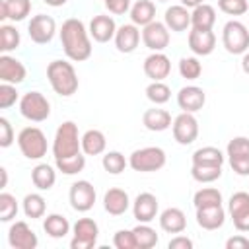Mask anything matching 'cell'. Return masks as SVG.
Returning <instances> with one entry per match:
<instances>
[{
	"label": "cell",
	"instance_id": "obj_1",
	"mask_svg": "<svg viewBox=\"0 0 249 249\" xmlns=\"http://www.w3.org/2000/svg\"><path fill=\"white\" fill-rule=\"evenodd\" d=\"M60 35V45L64 54L74 60V62H84L91 56V35L89 29H86L84 21L78 18H68L66 21H62V27L58 31Z\"/></svg>",
	"mask_w": 249,
	"mask_h": 249
},
{
	"label": "cell",
	"instance_id": "obj_2",
	"mask_svg": "<svg viewBox=\"0 0 249 249\" xmlns=\"http://www.w3.org/2000/svg\"><path fill=\"white\" fill-rule=\"evenodd\" d=\"M47 80L54 93L60 97H70L78 91V74L72 66V62L66 60H53L47 66Z\"/></svg>",
	"mask_w": 249,
	"mask_h": 249
},
{
	"label": "cell",
	"instance_id": "obj_3",
	"mask_svg": "<svg viewBox=\"0 0 249 249\" xmlns=\"http://www.w3.org/2000/svg\"><path fill=\"white\" fill-rule=\"evenodd\" d=\"M78 154H82V136L78 132V124L74 121H64L54 132L53 156L54 160H64Z\"/></svg>",
	"mask_w": 249,
	"mask_h": 249
},
{
	"label": "cell",
	"instance_id": "obj_4",
	"mask_svg": "<svg viewBox=\"0 0 249 249\" xmlns=\"http://www.w3.org/2000/svg\"><path fill=\"white\" fill-rule=\"evenodd\" d=\"M165 161H167V156L160 146H146V148L134 150L128 158V165L138 173L160 171L165 165Z\"/></svg>",
	"mask_w": 249,
	"mask_h": 249
},
{
	"label": "cell",
	"instance_id": "obj_5",
	"mask_svg": "<svg viewBox=\"0 0 249 249\" xmlns=\"http://www.w3.org/2000/svg\"><path fill=\"white\" fill-rule=\"evenodd\" d=\"M18 146L27 160H41L43 156H47V148H49L45 132L37 126L21 128L18 134Z\"/></svg>",
	"mask_w": 249,
	"mask_h": 249
},
{
	"label": "cell",
	"instance_id": "obj_6",
	"mask_svg": "<svg viewBox=\"0 0 249 249\" xmlns=\"http://www.w3.org/2000/svg\"><path fill=\"white\" fill-rule=\"evenodd\" d=\"M19 113L31 123H43L51 115V103L41 91H27L19 97Z\"/></svg>",
	"mask_w": 249,
	"mask_h": 249
},
{
	"label": "cell",
	"instance_id": "obj_7",
	"mask_svg": "<svg viewBox=\"0 0 249 249\" xmlns=\"http://www.w3.org/2000/svg\"><path fill=\"white\" fill-rule=\"evenodd\" d=\"M222 45L230 54H243L249 51V29L237 19H230L222 29Z\"/></svg>",
	"mask_w": 249,
	"mask_h": 249
},
{
	"label": "cell",
	"instance_id": "obj_8",
	"mask_svg": "<svg viewBox=\"0 0 249 249\" xmlns=\"http://www.w3.org/2000/svg\"><path fill=\"white\" fill-rule=\"evenodd\" d=\"M99 237V226L91 218H78L72 226V249H91L95 247Z\"/></svg>",
	"mask_w": 249,
	"mask_h": 249
},
{
	"label": "cell",
	"instance_id": "obj_9",
	"mask_svg": "<svg viewBox=\"0 0 249 249\" xmlns=\"http://www.w3.org/2000/svg\"><path fill=\"white\" fill-rule=\"evenodd\" d=\"M95 187L86 181V179H80L76 183H72L70 187V193H68V198H70V206L76 210V212H88L93 208L95 204Z\"/></svg>",
	"mask_w": 249,
	"mask_h": 249
},
{
	"label": "cell",
	"instance_id": "obj_10",
	"mask_svg": "<svg viewBox=\"0 0 249 249\" xmlns=\"http://www.w3.org/2000/svg\"><path fill=\"white\" fill-rule=\"evenodd\" d=\"M27 33H29V39L37 45H47L53 41L54 33H56V21L47 16V14H37L29 19L27 23Z\"/></svg>",
	"mask_w": 249,
	"mask_h": 249
},
{
	"label": "cell",
	"instance_id": "obj_11",
	"mask_svg": "<svg viewBox=\"0 0 249 249\" xmlns=\"http://www.w3.org/2000/svg\"><path fill=\"white\" fill-rule=\"evenodd\" d=\"M171 130H173V138L183 144V146H189L196 140L198 136V121L195 117V113H181L173 119L171 123Z\"/></svg>",
	"mask_w": 249,
	"mask_h": 249
},
{
	"label": "cell",
	"instance_id": "obj_12",
	"mask_svg": "<svg viewBox=\"0 0 249 249\" xmlns=\"http://www.w3.org/2000/svg\"><path fill=\"white\" fill-rule=\"evenodd\" d=\"M228 212L237 231H249V193L237 191L230 196Z\"/></svg>",
	"mask_w": 249,
	"mask_h": 249
},
{
	"label": "cell",
	"instance_id": "obj_13",
	"mask_svg": "<svg viewBox=\"0 0 249 249\" xmlns=\"http://www.w3.org/2000/svg\"><path fill=\"white\" fill-rule=\"evenodd\" d=\"M142 43L152 53H163V49L169 45V27L163 21H152L142 27Z\"/></svg>",
	"mask_w": 249,
	"mask_h": 249
},
{
	"label": "cell",
	"instance_id": "obj_14",
	"mask_svg": "<svg viewBox=\"0 0 249 249\" xmlns=\"http://www.w3.org/2000/svg\"><path fill=\"white\" fill-rule=\"evenodd\" d=\"M8 243L14 249H35L39 245V239L35 235V231L27 226V222L19 220L14 222L8 230Z\"/></svg>",
	"mask_w": 249,
	"mask_h": 249
},
{
	"label": "cell",
	"instance_id": "obj_15",
	"mask_svg": "<svg viewBox=\"0 0 249 249\" xmlns=\"http://www.w3.org/2000/svg\"><path fill=\"white\" fill-rule=\"evenodd\" d=\"M142 68H144V74L152 82H163L171 72V60L163 53H152L144 58Z\"/></svg>",
	"mask_w": 249,
	"mask_h": 249
},
{
	"label": "cell",
	"instance_id": "obj_16",
	"mask_svg": "<svg viewBox=\"0 0 249 249\" xmlns=\"http://www.w3.org/2000/svg\"><path fill=\"white\" fill-rule=\"evenodd\" d=\"M206 103V93L198 86H185L177 93V105L185 113H196L204 107Z\"/></svg>",
	"mask_w": 249,
	"mask_h": 249
},
{
	"label": "cell",
	"instance_id": "obj_17",
	"mask_svg": "<svg viewBox=\"0 0 249 249\" xmlns=\"http://www.w3.org/2000/svg\"><path fill=\"white\" fill-rule=\"evenodd\" d=\"M158 208H160L158 198H156V195H152V193H140V195L134 198V202H132V214H134V218H136L138 222H142V224H150L152 220H156Z\"/></svg>",
	"mask_w": 249,
	"mask_h": 249
},
{
	"label": "cell",
	"instance_id": "obj_18",
	"mask_svg": "<svg viewBox=\"0 0 249 249\" xmlns=\"http://www.w3.org/2000/svg\"><path fill=\"white\" fill-rule=\"evenodd\" d=\"M140 37H142V33H140V29H138V25H134V23H124V25L117 27V33H115V47H117L119 53H124V54L134 53L136 47H138V43H140Z\"/></svg>",
	"mask_w": 249,
	"mask_h": 249
},
{
	"label": "cell",
	"instance_id": "obj_19",
	"mask_svg": "<svg viewBox=\"0 0 249 249\" xmlns=\"http://www.w3.org/2000/svg\"><path fill=\"white\" fill-rule=\"evenodd\" d=\"M216 47V35L212 29H191L189 31V49L196 56H208Z\"/></svg>",
	"mask_w": 249,
	"mask_h": 249
},
{
	"label": "cell",
	"instance_id": "obj_20",
	"mask_svg": "<svg viewBox=\"0 0 249 249\" xmlns=\"http://www.w3.org/2000/svg\"><path fill=\"white\" fill-rule=\"evenodd\" d=\"M115 33H117V23L111 16L99 14L93 16V19L89 21V35L97 43H109L111 39H115Z\"/></svg>",
	"mask_w": 249,
	"mask_h": 249
},
{
	"label": "cell",
	"instance_id": "obj_21",
	"mask_svg": "<svg viewBox=\"0 0 249 249\" xmlns=\"http://www.w3.org/2000/svg\"><path fill=\"white\" fill-rule=\"evenodd\" d=\"M27 76V70L23 66V62H19L18 58L10 56V54H2L0 56V80L6 84H21Z\"/></svg>",
	"mask_w": 249,
	"mask_h": 249
},
{
	"label": "cell",
	"instance_id": "obj_22",
	"mask_svg": "<svg viewBox=\"0 0 249 249\" xmlns=\"http://www.w3.org/2000/svg\"><path fill=\"white\" fill-rule=\"evenodd\" d=\"M226 222V210L222 204H212V206H200L196 208V224L202 230H218Z\"/></svg>",
	"mask_w": 249,
	"mask_h": 249
},
{
	"label": "cell",
	"instance_id": "obj_23",
	"mask_svg": "<svg viewBox=\"0 0 249 249\" xmlns=\"http://www.w3.org/2000/svg\"><path fill=\"white\" fill-rule=\"evenodd\" d=\"M128 206H130L128 193L123 191V189H119V187H113V189H109L103 195V208L111 216H123L128 210Z\"/></svg>",
	"mask_w": 249,
	"mask_h": 249
},
{
	"label": "cell",
	"instance_id": "obj_24",
	"mask_svg": "<svg viewBox=\"0 0 249 249\" xmlns=\"http://www.w3.org/2000/svg\"><path fill=\"white\" fill-rule=\"evenodd\" d=\"M163 23L169 27V31H175V33L187 31L191 27V12H189V8H185L183 4L169 6L165 10Z\"/></svg>",
	"mask_w": 249,
	"mask_h": 249
},
{
	"label": "cell",
	"instance_id": "obj_25",
	"mask_svg": "<svg viewBox=\"0 0 249 249\" xmlns=\"http://www.w3.org/2000/svg\"><path fill=\"white\" fill-rule=\"evenodd\" d=\"M160 228L167 233H181L187 228V216L181 208L169 206L160 214Z\"/></svg>",
	"mask_w": 249,
	"mask_h": 249
},
{
	"label": "cell",
	"instance_id": "obj_26",
	"mask_svg": "<svg viewBox=\"0 0 249 249\" xmlns=\"http://www.w3.org/2000/svg\"><path fill=\"white\" fill-rule=\"evenodd\" d=\"M31 12V0H2L0 4V19L23 21Z\"/></svg>",
	"mask_w": 249,
	"mask_h": 249
},
{
	"label": "cell",
	"instance_id": "obj_27",
	"mask_svg": "<svg viewBox=\"0 0 249 249\" xmlns=\"http://www.w3.org/2000/svg\"><path fill=\"white\" fill-rule=\"evenodd\" d=\"M142 124L152 132H161L171 126V113L160 107L146 109L142 115Z\"/></svg>",
	"mask_w": 249,
	"mask_h": 249
},
{
	"label": "cell",
	"instance_id": "obj_28",
	"mask_svg": "<svg viewBox=\"0 0 249 249\" xmlns=\"http://www.w3.org/2000/svg\"><path fill=\"white\" fill-rule=\"evenodd\" d=\"M128 14H130V21L134 25L144 27L156 19V4L152 0H136L130 6Z\"/></svg>",
	"mask_w": 249,
	"mask_h": 249
},
{
	"label": "cell",
	"instance_id": "obj_29",
	"mask_svg": "<svg viewBox=\"0 0 249 249\" xmlns=\"http://www.w3.org/2000/svg\"><path fill=\"white\" fill-rule=\"evenodd\" d=\"M105 148H107V138L101 130L89 128L82 134V152L86 156H99L105 152Z\"/></svg>",
	"mask_w": 249,
	"mask_h": 249
},
{
	"label": "cell",
	"instance_id": "obj_30",
	"mask_svg": "<svg viewBox=\"0 0 249 249\" xmlns=\"http://www.w3.org/2000/svg\"><path fill=\"white\" fill-rule=\"evenodd\" d=\"M31 181L39 191H49L56 183V171L49 163H37L31 169Z\"/></svg>",
	"mask_w": 249,
	"mask_h": 249
},
{
	"label": "cell",
	"instance_id": "obj_31",
	"mask_svg": "<svg viewBox=\"0 0 249 249\" xmlns=\"http://www.w3.org/2000/svg\"><path fill=\"white\" fill-rule=\"evenodd\" d=\"M216 23V10L210 4H200L191 12V27L195 29H212Z\"/></svg>",
	"mask_w": 249,
	"mask_h": 249
},
{
	"label": "cell",
	"instance_id": "obj_32",
	"mask_svg": "<svg viewBox=\"0 0 249 249\" xmlns=\"http://www.w3.org/2000/svg\"><path fill=\"white\" fill-rule=\"evenodd\" d=\"M43 230L47 235L60 239L70 233V222L62 214H47V218L43 220Z\"/></svg>",
	"mask_w": 249,
	"mask_h": 249
},
{
	"label": "cell",
	"instance_id": "obj_33",
	"mask_svg": "<svg viewBox=\"0 0 249 249\" xmlns=\"http://www.w3.org/2000/svg\"><path fill=\"white\" fill-rule=\"evenodd\" d=\"M193 165H224L226 156L214 146H202L193 154Z\"/></svg>",
	"mask_w": 249,
	"mask_h": 249
},
{
	"label": "cell",
	"instance_id": "obj_34",
	"mask_svg": "<svg viewBox=\"0 0 249 249\" xmlns=\"http://www.w3.org/2000/svg\"><path fill=\"white\" fill-rule=\"evenodd\" d=\"M21 204H23V214H25L27 218L35 220V218H43V216H45L47 202H45V198H43L39 193H29V195H25V198H23Z\"/></svg>",
	"mask_w": 249,
	"mask_h": 249
},
{
	"label": "cell",
	"instance_id": "obj_35",
	"mask_svg": "<svg viewBox=\"0 0 249 249\" xmlns=\"http://www.w3.org/2000/svg\"><path fill=\"white\" fill-rule=\"evenodd\" d=\"M132 231H134V237H136L138 249H152V247H156V245H158V241H160V237H158L156 230H154V228H150L148 224L138 222V226H136V228H132Z\"/></svg>",
	"mask_w": 249,
	"mask_h": 249
},
{
	"label": "cell",
	"instance_id": "obj_36",
	"mask_svg": "<svg viewBox=\"0 0 249 249\" xmlns=\"http://www.w3.org/2000/svg\"><path fill=\"white\" fill-rule=\"evenodd\" d=\"M19 41H21V35L14 25H8V23L0 25V51L4 54H8L10 51L18 49Z\"/></svg>",
	"mask_w": 249,
	"mask_h": 249
},
{
	"label": "cell",
	"instance_id": "obj_37",
	"mask_svg": "<svg viewBox=\"0 0 249 249\" xmlns=\"http://www.w3.org/2000/svg\"><path fill=\"white\" fill-rule=\"evenodd\" d=\"M101 165H103V169H105L107 173H111V175H119V173H123L124 167L128 165V160H126L121 152L111 150V152H107V154L103 156Z\"/></svg>",
	"mask_w": 249,
	"mask_h": 249
},
{
	"label": "cell",
	"instance_id": "obj_38",
	"mask_svg": "<svg viewBox=\"0 0 249 249\" xmlns=\"http://www.w3.org/2000/svg\"><path fill=\"white\" fill-rule=\"evenodd\" d=\"M191 175L198 183H214L222 177V165H193Z\"/></svg>",
	"mask_w": 249,
	"mask_h": 249
},
{
	"label": "cell",
	"instance_id": "obj_39",
	"mask_svg": "<svg viewBox=\"0 0 249 249\" xmlns=\"http://www.w3.org/2000/svg\"><path fill=\"white\" fill-rule=\"evenodd\" d=\"M193 204L195 208H200V206H212V204H222V193L214 187H204V189H198L193 196Z\"/></svg>",
	"mask_w": 249,
	"mask_h": 249
},
{
	"label": "cell",
	"instance_id": "obj_40",
	"mask_svg": "<svg viewBox=\"0 0 249 249\" xmlns=\"http://www.w3.org/2000/svg\"><path fill=\"white\" fill-rule=\"evenodd\" d=\"M146 97H148L154 105H163V103L169 101L171 89H169V86H167L165 82H152V84H148V88H146Z\"/></svg>",
	"mask_w": 249,
	"mask_h": 249
},
{
	"label": "cell",
	"instance_id": "obj_41",
	"mask_svg": "<svg viewBox=\"0 0 249 249\" xmlns=\"http://www.w3.org/2000/svg\"><path fill=\"white\" fill-rule=\"evenodd\" d=\"M54 165L60 173L64 175H76L80 171H84L86 167V156L84 154H78L74 158H64V160H54Z\"/></svg>",
	"mask_w": 249,
	"mask_h": 249
},
{
	"label": "cell",
	"instance_id": "obj_42",
	"mask_svg": "<svg viewBox=\"0 0 249 249\" xmlns=\"http://www.w3.org/2000/svg\"><path fill=\"white\" fill-rule=\"evenodd\" d=\"M179 74L185 80H196L202 74V64L198 62L196 56H183L179 60Z\"/></svg>",
	"mask_w": 249,
	"mask_h": 249
},
{
	"label": "cell",
	"instance_id": "obj_43",
	"mask_svg": "<svg viewBox=\"0 0 249 249\" xmlns=\"http://www.w3.org/2000/svg\"><path fill=\"white\" fill-rule=\"evenodd\" d=\"M18 200L14 195L10 193H0V220L2 222H10L16 218L18 214Z\"/></svg>",
	"mask_w": 249,
	"mask_h": 249
},
{
	"label": "cell",
	"instance_id": "obj_44",
	"mask_svg": "<svg viewBox=\"0 0 249 249\" xmlns=\"http://www.w3.org/2000/svg\"><path fill=\"white\" fill-rule=\"evenodd\" d=\"M226 156H228V158L249 156V138H247V136H235V138H231V140L228 142Z\"/></svg>",
	"mask_w": 249,
	"mask_h": 249
},
{
	"label": "cell",
	"instance_id": "obj_45",
	"mask_svg": "<svg viewBox=\"0 0 249 249\" xmlns=\"http://www.w3.org/2000/svg\"><path fill=\"white\" fill-rule=\"evenodd\" d=\"M218 8L228 16H243L249 10L247 0H218Z\"/></svg>",
	"mask_w": 249,
	"mask_h": 249
},
{
	"label": "cell",
	"instance_id": "obj_46",
	"mask_svg": "<svg viewBox=\"0 0 249 249\" xmlns=\"http://www.w3.org/2000/svg\"><path fill=\"white\" fill-rule=\"evenodd\" d=\"M113 245L117 249H138V243H136L132 230H119L113 235Z\"/></svg>",
	"mask_w": 249,
	"mask_h": 249
},
{
	"label": "cell",
	"instance_id": "obj_47",
	"mask_svg": "<svg viewBox=\"0 0 249 249\" xmlns=\"http://www.w3.org/2000/svg\"><path fill=\"white\" fill-rule=\"evenodd\" d=\"M18 99H19V93H18L16 86L2 82L0 84V107L2 109H10L12 105H16Z\"/></svg>",
	"mask_w": 249,
	"mask_h": 249
},
{
	"label": "cell",
	"instance_id": "obj_48",
	"mask_svg": "<svg viewBox=\"0 0 249 249\" xmlns=\"http://www.w3.org/2000/svg\"><path fill=\"white\" fill-rule=\"evenodd\" d=\"M14 142V128L6 117H0V146L8 148Z\"/></svg>",
	"mask_w": 249,
	"mask_h": 249
},
{
	"label": "cell",
	"instance_id": "obj_49",
	"mask_svg": "<svg viewBox=\"0 0 249 249\" xmlns=\"http://www.w3.org/2000/svg\"><path fill=\"white\" fill-rule=\"evenodd\" d=\"M228 160H230V167L237 175H241V177L249 175V156H235V158H228Z\"/></svg>",
	"mask_w": 249,
	"mask_h": 249
},
{
	"label": "cell",
	"instance_id": "obj_50",
	"mask_svg": "<svg viewBox=\"0 0 249 249\" xmlns=\"http://www.w3.org/2000/svg\"><path fill=\"white\" fill-rule=\"evenodd\" d=\"M103 4L115 16H123L130 10V0H103Z\"/></svg>",
	"mask_w": 249,
	"mask_h": 249
},
{
	"label": "cell",
	"instance_id": "obj_51",
	"mask_svg": "<svg viewBox=\"0 0 249 249\" xmlns=\"http://www.w3.org/2000/svg\"><path fill=\"white\" fill-rule=\"evenodd\" d=\"M167 247L169 249H193V241L187 235H175L173 239H169Z\"/></svg>",
	"mask_w": 249,
	"mask_h": 249
},
{
	"label": "cell",
	"instance_id": "obj_52",
	"mask_svg": "<svg viewBox=\"0 0 249 249\" xmlns=\"http://www.w3.org/2000/svg\"><path fill=\"white\" fill-rule=\"evenodd\" d=\"M226 249H249V239L243 235H233L226 241Z\"/></svg>",
	"mask_w": 249,
	"mask_h": 249
},
{
	"label": "cell",
	"instance_id": "obj_53",
	"mask_svg": "<svg viewBox=\"0 0 249 249\" xmlns=\"http://www.w3.org/2000/svg\"><path fill=\"white\" fill-rule=\"evenodd\" d=\"M241 70H243L245 74H249V51L243 53V58H241Z\"/></svg>",
	"mask_w": 249,
	"mask_h": 249
},
{
	"label": "cell",
	"instance_id": "obj_54",
	"mask_svg": "<svg viewBox=\"0 0 249 249\" xmlns=\"http://www.w3.org/2000/svg\"><path fill=\"white\" fill-rule=\"evenodd\" d=\"M181 4H183L185 8H196V6L204 4V2H202V0H181Z\"/></svg>",
	"mask_w": 249,
	"mask_h": 249
},
{
	"label": "cell",
	"instance_id": "obj_55",
	"mask_svg": "<svg viewBox=\"0 0 249 249\" xmlns=\"http://www.w3.org/2000/svg\"><path fill=\"white\" fill-rule=\"evenodd\" d=\"M47 6H53V8H60V6H64L68 0H43Z\"/></svg>",
	"mask_w": 249,
	"mask_h": 249
},
{
	"label": "cell",
	"instance_id": "obj_56",
	"mask_svg": "<svg viewBox=\"0 0 249 249\" xmlns=\"http://www.w3.org/2000/svg\"><path fill=\"white\" fill-rule=\"evenodd\" d=\"M0 173H2V189H4V187H6V183H8V171L2 167V169H0Z\"/></svg>",
	"mask_w": 249,
	"mask_h": 249
},
{
	"label": "cell",
	"instance_id": "obj_57",
	"mask_svg": "<svg viewBox=\"0 0 249 249\" xmlns=\"http://www.w3.org/2000/svg\"><path fill=\"white\" fill-rule=\"evenodd\" d=\"M158 2H169V0H158Z\"/></svg>",
	"mask_w": 249,
	"mask_h": 249
}]
</instances>
